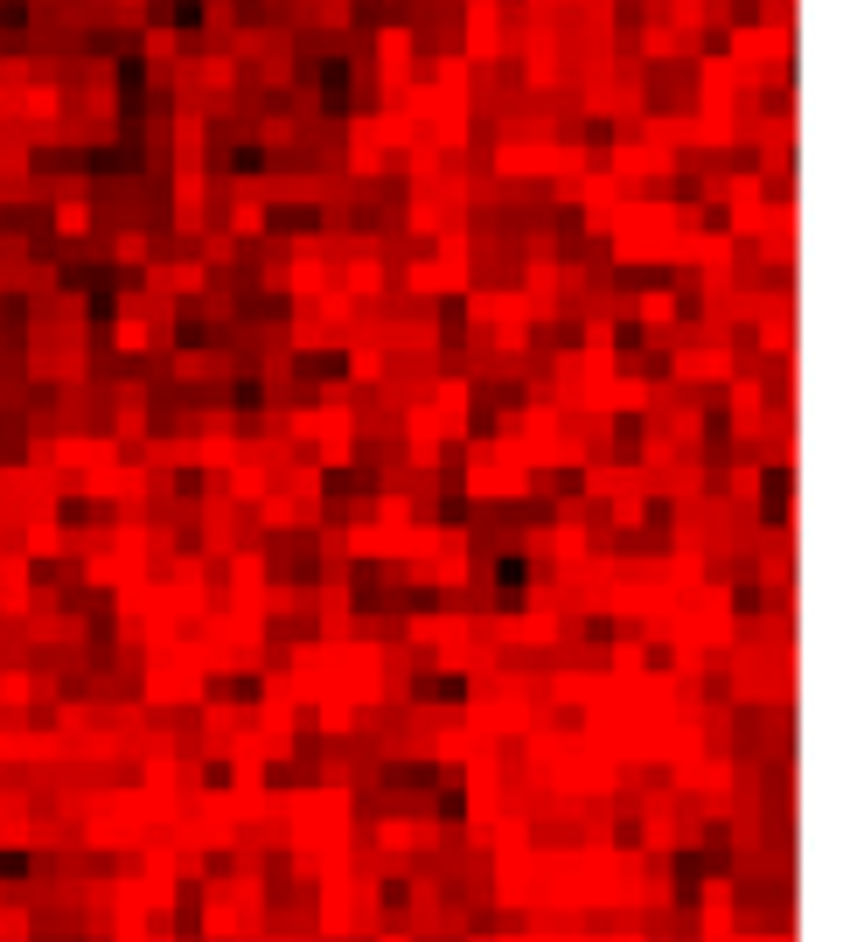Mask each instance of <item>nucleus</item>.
<instances>
[{
    "label": "nucleus",
    "mask_w": 857,
    "mask_h": 942,
    "mask_svg": "<svg viewBox=\"0 0 857 942\" xmlns=\"http://www.w3.org/2000/svg\"><path fill=\"white\" fill-rule=\"evenodd\" d=\"M474 489H482V496H509V489H523V475H517V461L509 455H474Z\"/></svg>",
    "instance_id": "nucleus-1"
}]
</instances>
